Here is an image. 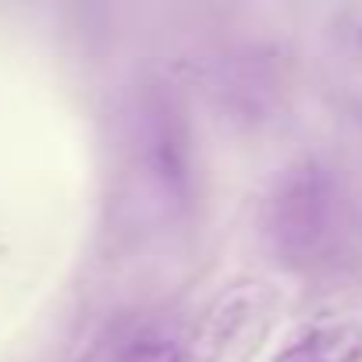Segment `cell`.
Listing matches in <instances>:
<instances>
[{
    "label": "cell",
    "instance_id": "cell-3",
    "mask_svg": "<svg viewBox=\"0 0 362 362\" xmlns=\"http://www.w3.org/2000/svg\"><path fill=\"white\" fill-rule=\"evenodd\" d=\"M323 71L344 107L362 117V4L341 8L323 40Z\"/></svg>",
    "mask_w": 362,
    "mask_h": 362
},
{
    "label": "cell",
    "instance_id": "cell-2",
    "mask_svg": "<svg viewBox=\"0 0 362 362\" xmlns=\"http://www.w3.org/2000/svg\"><path fill=\"white\" fill-rule=\"evenodd\" d=\"M277 295L263 281H245L224 291L199 320L192 344L177 362H245L270 327V309Z\"/></svg>",
    "mask_w": 362,
    "mask_h": 362
},
{
    "label": "cell",
    "instance_id": "cell-1",
    "mask_svg": "<svg viewBox=\"0 0 362 362\" xmlns=\"http://www.w3.org/2000/svg\"><path fill=\"white\" fill-rule=\"evenodd\" d=\"M341 217L344 196L334 167L320 156H302L277 177L267 199L263 231L281 263L309 267L334 249Z\"/></svg>",
    "mask_w": 362,
    "mask_h": 362
},
{
    "label": "cell",
    "instance_id": "cell-4",
    "mask_svg": "<svg viewBox=\"0 0 362 362\" xmlns=\"http://www.w3.org/2000/svg\"><path fill=\"white\" fill-rule=\"evenodd\" d=\"M270 362H362V323L351 316H327L298 327Z\"/></svg>",
    "mask_w": 362,
    "mask_h": 362
}]
</instances>
